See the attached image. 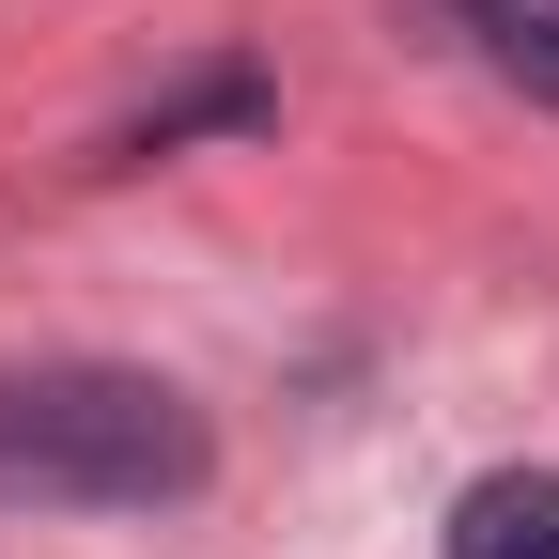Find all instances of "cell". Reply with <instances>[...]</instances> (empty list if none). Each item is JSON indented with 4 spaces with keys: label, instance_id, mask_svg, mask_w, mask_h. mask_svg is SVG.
I'll list each match as a JSON object with an SVG mask.
<instances>
[{
    "label": "cell",
    "instance_id": "1",
    "mask_svg": "<svg viewBox=\"0 0 559 559\" xmlns=\"http://www.w3.org/2000/svg\"><path fill=\"white\" fill-rule=\"evenodd\" d=\"M202 404L140 358H47V373H0V481L16 498H62V513H156V498H202Z\"/></svg>",
    "mask_w": 559,
    "mask_h": 559
},
{
    "label": "cell",
    "instance_id": "2",
    "mask_svg": "<svg viewBox=\"0 0 559 559\" xmlns=\"http://www.w3.org/2000/svg\"><path fill=\"white\" fill-rule=\"evenodd\" d=\"M451 559H559V466H481L451 498Z\"/></svg>",
    "mask_w": 559,
    "mask_h": 559
},
{
    "label": "cell",
    "instance_id": "3",
    "mask_svg": "<svg viewBox=\"0 0 559 559\" xmlns=\"http://www.w3.org/2000/svg\"><path fill=\"white\" fill-rule=\"evenodd\" d=\"M466 32H481V62H498L513 94L559 109V0H466Z\"/></svg>",
    "mask_w": 559,
    "mask_h": 559
}]
</instances>
